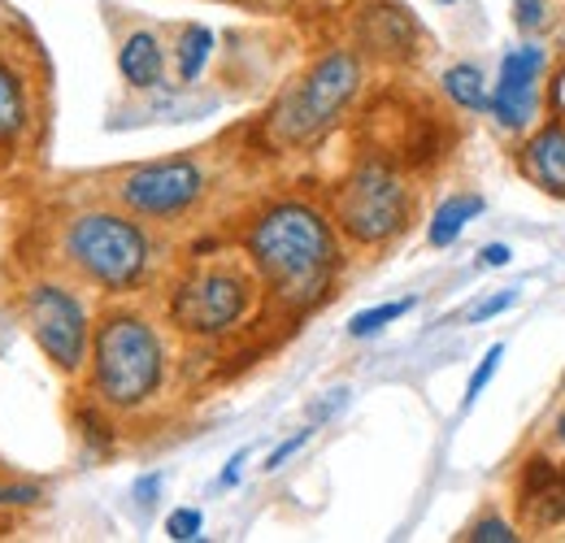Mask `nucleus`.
Instances as JSON below:
<instances>
[{
	"mask_svg": "<svg viewBox=\"0 0 565 543\" xmlns=\"http://www.w3.org/2000/svg\"><path fill=\"white\" fill-rule=\"evenodd\" d=\"M244 262L282 313H309L344 274L340 226L313 201H270L244 226Z\"/></svg>",
	"mask_w": 565,
	"mask_h": 543,
	"instance_id": "f257e3e1",
	"label": "nucleus"
},
{
	"mask_svg": "<svg viewBox=\"0 0 565 543\" xmlns=\"http://www.w3.org/2000/svg\"><path fill=\"white\" fill-rule=\"evenodd\" d=\"M170 383V343L157 318L136 305L100 309L92 327V356H87V396L109 417H131L161 401Z\"/></svg>",
	"mask_w": 565,
	"mask_h": 543,
	"instance_id": "f03ea898",
	"label": "nucleus"
},
{
	"mask_svg": "<svg viewBox=\"0 0 565 543\" xmlns=\"http://www.w3.org/2000/svg\"><path fill=\"white\" fill-rule=\"evenodd\" d=\"M57 270L100 296H131L152 278L157 239L136 213L118 204H87L57 222Z\"/></svg>",
	"mask_w": 565,
	"mask_h": 543,
	"instance_id": "7ed1b4c3",
	"label": "nucleus"
},
{
	"mask_svg": "<svg viewBox=\"0 0 565 543\" xmlns=\"http://www.w3.org/2000/svg\"><path fill=\"white\" fill-rule=\"evenodd\" d=\"M365 87V62L353 49H327L322 57H313L300 70L279 100L266 114V139L296 152V148H313L340 127V118L353 109V100Z\"/></svg>",
	"mask_w": 565,
	"mask_h": 543,
	"instance_id": "20e7f679",
	"label": "nucleus"
},
{
	"mask_svg": "<svg viewBox=\"0 0 565 543\" xmlns=\"http://www.w3.org/2000/svg\"><path fill=\"white\" fill-rule=\"evenodd\" d=\"M257 300H262V283L248 262L213 257L188 266L174 278L166 318L188 340H222L253 318Z\"/></svg>",
	"mask_w": 565,
	"mask_h": 543,
	"instance_id": "39448f33",
	"label": "nucleus"
},
{
	"mask_svg": "<svg viewBox=\"0 0 565 543\" xmlns=\"http://www.w3.org/2000/svg\"><path fill=\"white\" fill-rule=\"evenodd\" d=\"M18 318L26 336L35 340L40 356L62 374V379H83L87 356H92V305L83 296V283L71 274L49 270L35 274L18 287Z\"/></svg>",
	"mask_w": 565,
	"mask_h": 543,
	"instance_id": "423d86ee",
	"label": "nucleus"
},
{
	"mask_svg": "<svg viewBox=\"0 0 565 543\" xmlns=\"http://www.w3.org/2000/svg\"><path fill=\"white\" fill-rule=\"evenodd\" d=\"M414 209L418 196L409 179L379 157L356 161L331 192V222L356 248H387L392 239H401L414 222Z\"/></svg>",
	"mask_w": 565,
	"mask_h": 543,
	"instance_id": "0eeeda50",
	"label": "nucleus"
},
{
	"mask_svg": "<svg viewBox=\"0 0 565 543\" xmlns=\"http://www.w3.org/2000/svg\"><path fill=\"white\" fill-rule=\"evenodd\" d=\"M44 139V70L35 49L18 44L13 22H0V170L35 157Z\"/></svg>",
	"mask_w": 565,
	"mask_h": 543,
	"instance_id": "6e6552de",
	"label": "nucleus"
},
{
	"mask_svg": "<svg viewBox=\"0 0 565 543\" xmlns=\"http://www.w3.org/2000/svg\"><path fill=\"white\" fill-rule=\"evenodd\" d=\"M205 192H210V170L201 166V157L188 152L131 166L109 183V201L136 213L140 222H179L205 201Z\"/></svg>",
	"mask_w": 565,
	"mask_h": 543,
	"instance_id": "1a4fd4ad",
	"label": "nucleus"
},
{
	"mask_svg": "<svg viewBox=\"0 0 565 543\" xmlns=\"http://www.w3.org/2000/svg\"><path fill=\"white\" fill-rule=\"evenodd\" d=\"M548 66V53L535 49V44H522L513 53H504L500 62V78L492 87V118L504 131H522L535 123V109H540V74Z\"/></svg>",
	"mask_w": 565,
	"mask_h": 543,
	"instance_id": "9d476101",
	"label": "nucleus"
},
{
	"mask_svg": "<svg viewBox=\"0 0 565 543\" xmlns=\"http://www.w3.org/2000/svg\"><path fill=\"white\" fill-rule=\"evenodd\" d=\"M418 40H423L418 22L409 18V9H401L392 0L370 4L356 18V44L365 53H374L379 62H409V57H418Z\"/></svg>",
	"mask_w": 565,
	"mask_h": 543,
	"instance_id": "9b49d317",
	"label": "nucleus"
},
{
	"mask_svg": "<svg viewBox=\"0 0 565 543\" xmlns=\"http://www.w3.org/2000/svg\"><path fill=\"white\" fill-rule=\"evenodd\" d=\"M518 496H522V513H526L531 526H557V522H565V470H557L553 461H544V457L526 461Z\"/></svg>",
	"mask_w": 565,
	"mask_h": 543,
	"instance_id": "f8f14e48",
	"label": "nucleus"
},
{
	"mask_svg": "<svg viewBox=\"0 0 565 543\" xmlns=\"http://www.w3.org/2000/svg\"><path fill=\"white\" fill-rule=\"evenodd\" d=\"M518 166H522V179H526V183H535L540 192L565 201V127L562 123H553V127H544V131H535V136L526 139Z\"/></svg>",
	"mask_w": 565,
	"mask_h": 543,
	"instance_id": "ddd939ff",
	"label": "nucleus"
},
{
	"mask_svg": "<svg viewBox=\"0 0 565 543\" xmlns=\"http://www.w3.org/2000/svg\"><path fill=\"white\" fill-rule=\"evenodd\" d=\"M118 74L127 87L136 92H152L166 78V49L157 40V31H131L118 44Z\"/></svg>",
	"mask_w": 565,
	"mask_h": 543,
	"instance_id": "4468645a",
	"label": "nucleus"
},
{
	"mask_svg": "<svg viewBox=\"0 0 565 543\" xmlns=\"http://www.w3.org/2000/svg\"><path fill=\"white\" fill-rule=\"evenodd\" d=\"M479 213H483V196H475V192L448 196V201L430 213V222H426V244H430V248H452V244L461 239V231H466Z\"/></svg>",
	"mask_w": 565,
	"mask_h": 543,
	"instance_id": "2eb2a0df",
	"label": "nucleus"
},
{
	"mask_svg": "<svg viewBox=\"0 0 565 543\" xmlns=\"http://www.w3.org/2000/svg\"><path fill=\"white\" fill-rule=\"evenodd\" d=\"M439 83H444V96H448L457 109H466V114H483V109L492 105V92H488V83H483V70L470 66V62L448 66Z\"/></svg>",
	"mask_w": 565,
	"mask_h": 543,
	"instance_id": "dca6fc26",
	"label": "nucleus"
},
{
	"mask_svg": "<svg viewBox=\"0 0 565 543\" xmlns=\"http://www.w3.org/2000/svg\"><path fill=\"white\" fill-rule=\"evenodd\" d=\"M210 57H213V31L201 26V22H188L179 31V40H174V74H179V83H196L205 74V66H210Z\"/></svg>",
	"mask_w": 565,
	"mask_h": 543,
	"instance_id": "f3484780",
	"label": "nucleus"
},
{
	"mask_svg": "<svg viewBox=\"0 0 565 543\" xmlns=\"http://www.w3.org/2000/svg\"><path fill=\"white\" fill-rule=\"evenodd\" d=\"M418 309V296H405V300H387V305H374V309H361L349 318V336L353 340H370V336H379V331H387L392 322H401L405 313H414Z\"/></svg>",
	"mask_w": 565,
	"mask_h": 543,
	"instance_id": "a211bd4d",
	"label": "nucleus"
},
{
	"mask_svg": "<svg viewBox=\"0 0 565 543\" xmlns=\"http://www.w3.org/2000/svg\"><path fill=\"white\" fill-rule=\"evenodd\" d=\"M500 361H504V343H492L488 352H483V361L475 365V374H470V383H466V401L461 408H475L479 405V396L488 392V383L495 379V370H500Z\"/></svg>",
	"mask_w": 565,
	"mask_h": 543,
	"instance_id": "6ab92c4d",
	"label": "nucleus"
},
{
	"mask_svg": "<svg viewBox=\"0 0 565 543\" xmlns=\"http://www.w3.org/2000/svg\"><path fill=\"white\" fill-rule=\"evenodd\" d=\"M201 531H205V513L201 509H174L170 518H166V540L174 543H188V540H201Z\"/></svg>",
	"mask_w": 565,
	"mask_h": 543,
	"instance_id": "aec40b11",
	"label": "nucleus"
},
{
	"mask_svg": "<svg viewBox=\"0 0 565 543\" xmlns=\"http://www.w3.org/2000/svg\"><path fill=\"white\" fill-rule=\"evenodd\" d=\"M466 540L470 543H513L518 540V531H513L504 518H479V522L466 531Z\"/></svg>",
	"mask_w": 565,
	"mask_h": 543,
	"instance_id": "412c9836",
	"label": "nucleus"
},
{
	"mask_svg": "<svg viewBox=\"0 0 565 543\" xmlns=\"http://www.w3.org/2000/svg\"><path fill=\"white\" fill-rule=\"evenodd\" d=\"M44 491L35 482H0V509H35Z\"/></svg>",
	"mask_w": 565,
	"mask_h": 543,
	"instance_id": "4be33fe9",
	"label": "nucleus"
},
{
	"mask_svg": "<svg viewBox=\"0 0 565 543\" xmlns=\"http://www.w3.org/2000/svg\"><path fill=\"white\" fill-rule=\"evenodd\" d=\"M513 305H518V291L504 287V291H495V296H488V300H479V305L466 313V322H475V327H479V322H492L495 313H504V309H513Z\"/></svg>",
	"mask_w": 565,
	"mask_h": 543,
	"instance_id": "5701e85b",
	"label": "nucleus"
},
{
	"mask_svg": "<svg viewBox=\"0 0 565 543\" xmlns=\"http://www.w3.org/2000/svg\"><path fill=\"white\" fill-rule=\"evenodd\" d=\"M309 439H313V426H305V430H296L291 439H282L279 448H275V453L266 457V466H262V470H266V475H275V470H282V466H287V461H291V457H296V453H300V448H305Z\"/></svg>",
	"mask_w": 565,
	"mask_h": 543,
	"instance_id": "b1692460",
	"label": "nucleus"
},
{
	"mask_svg": "<svg viewBox=\"0 0 565 543\" xmlns=\"http://www.w3.org/2000/svg\"><path fill=\"white\" fill-rule=\"evenodd\" d=\"M513 22L522 31H540L548 22V4L544 0H513Z\"/></svg>",
	"mask_w": 565,
	"mask_h": 543,
	"instance_id": "393cba45",
	"label": "nucleus"
},
{
	"mask_svg": "<svg viewBox=\"0 0 565 543\" xmlns=\"http://www.w3.org/2000/svg\"><path fill=\"white\" fill-rule=\"evenodd\" d=\"M513 262V248L509 244H488V248H479V266L483 270H500V266H509Z\"/></svg>",
	"mask_w": 565,
	"mask_h": 543,
	"instance_id": "a878e982",
	"label": "nucleus"
},
{
	"mask_svg": "<svg viewBox=\"0 0 565 543\" xmlns=\"http://www.w3.org/2000/svg\"><path fill=\"white\" fill-rule=\"evenodd\" d=\"M244 461H248V448H239V453L226 461V470L217 475V487H235V482H239V475H244Z\"/></svg>",
	"mask_w": 565,
	"mask_h": 543,
	"instance_id": "bb28decb",
	"label": "nucleus"
},
{
	"mask_svg": "<svg viewBox=\"0 0 565 543\" xmlns=\"http://www.w3.org/2000/svg\"><path fill=\"white\" fill-rule=\"evenodd\" d=\"M157 491H161V475H143L140 482H136V500H140V509L157 504Z\"/></svg>",
	"mask_w": 565,
	"mask_h": 543,
	"instance_id": "cd10ccee",
	"label": "nucleus"
},
{
	"mask_svg": "<svg viewBox=\"0 0 565 543\" xmlns=\"http://www.w3.org/2000/svg\"><path fill=\"white\" fill-rule=\"evenodd\" d=\"M557 439H562V444H565V413H562V417H557Z\"/></svg>",
	"mask_w": 565,
	"mask_h": 543,
	"instance_id": "c85d7f7f",
	"label": "nucleus"
},
{
	"mask_svg": "<svg viewBox=\"0 0 565 543\" xmlns=\"http://www.w3.org/2000/svg\"><path fill=\"white\" fill-rule=\"evenodd\" d=\"M435 4H457V0H435Z\"/></svg>",
	"mask_w": 565,
	"mask_h": 543,
	"instance_id": "c756f323",
	"label": "nucleus"
}]
</instances>
